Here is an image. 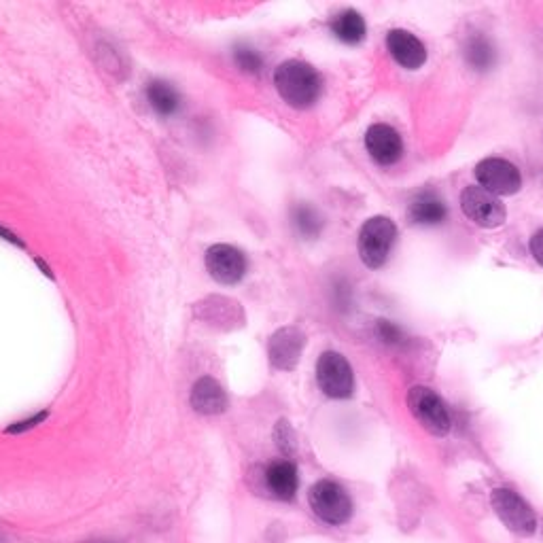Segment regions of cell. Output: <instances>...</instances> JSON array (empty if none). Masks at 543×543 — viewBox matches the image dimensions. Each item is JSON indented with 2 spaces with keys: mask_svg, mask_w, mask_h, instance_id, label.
<instances>
[{
  "mask_svg": "<svg viewBox=\"0 0 543 543\" xmlns=\"http://www.w3.org/2000/svg\"><path fill=\"white\" fill-rule=\"evenodd\" d=\"M274 85L289 107L293 109H308L319 100L323 81L317 73V68L302 60H287L276 68Z\"/></svg>",
  "mask_w": 543,
  "mask_h": 543,
  "instance_id": "cell-1",
  "label": "cell"
},
{
  "mask_svg": "<svg viewBox=\"0 0 543 543\" xmlns=\"http://www.w3.org/2000/svg\"><path fill=\"white\" fill-rule=\"evenodd\" d=\"M365 149L380 166H393L404 155V140L389 124H374L365 134Z\"/></svg>",
  "mask_w": 543,
  "mask_h": 543,
  "instance_id": "cell-11",
  "label": "cell"
},
{
  "mask_svg": "<svg viewBox=\"0 0 543 543\" xmlns=\"http://www.w3.org/2000/svg\"><path fill=\"white\" fill-rule=\"evenodd\" d=\"M408 408L416 423L433 437H446L452 429V416L446 401L429 387H412L408 391Z\"/></svg>",
  "mask_w": 543,
  "mask_h": 543,
  "instance_id": "cell-4",
  "label": "cell"
},
{
  "mask_svg": "<svg viewBox=\"0 0 543 543\" xmlns=\"http://www.w3.org/2000/svg\"><path fill=\"white\" fill-rule=\"evenodd\" d=\"M274 440H276V446L280 448V452L285 454V457H293L297 442H295V433L289 427L287 420H278V425L274 429Z\"/></svg>",
  "mask_w": 543,
  "mask_h": 543,
  "instance_id": "cell-22",
  "label": "cell"
},
{
  "mask_svg": "<svg viewBox=\"0 0 543 543\" xmlns=\"http://www.w3.org/2000/svg\"><path fill=\"white\" fill-rule=\"evenodd\" d=\"M264 484L268 495L278 501H293L300 488V474L289 459L272 461L264 471Z\"/></svg>",
  "mask_w": 543,
  "mask_h": 543,
  "instance_id": "cell-13",
  "label": "cell"
},
{
  "mask_svg": "<svg viewBox=\"0 0 543 543\" xmlns=\"http://www.w3.org/2000/svg\"><path fill=\"white\" fill-rule=\"evenodd\" d=\"M234 62L238 64V68H242L244 73H259L261 66H264V60L257 54L255 49L247 47V45H238L234 49Z\"/></svg>",
  "mask_w": 543,
  "mask_h": 543,
  "instance_id": "cell-21",
  "label": "cell"
},
{
  "mask_svg": "<svg viewBox=\"0 0 543 543\" xmlns=\"http://www.w3.org/2000/svg\"><path fill=\"white\" fill-rule=\"evenodd\" d=\"M196 319L217 329H236L244 323V312L238 302L223 295H210L194 308Z\"/></svg>",
  "mask_w": 543,
  "mask_h": 543,
  "instance_id": "cell-12",
  "label": "cell"
},
{
  "mask_svg": "<svg viewBox=\"0 0 543 543\" xmlns=\"http://www.w3.org/2000/svg\"><path fill=\"white\" fill-rule=\"evenodd\" d=\"M387 47L399 66L416 70L427 62V47L412 32L395 28L387 34Z\"/></svg>",
  "mask_w": 543,
  "mask_h": 543,
  "instance_id": "cell-14",
  "label": "cell"
},
{
  "mask_svg": "<svg viewBox=\"0 0 543 543\" xmlns=\"http://www.w3.org/2000/svg\"><path fill=\"white\" fill-rule=\"evenodd\" d=\"M47 412H39V414H34V416H30V418H26V420H20V423H13L11 427H7V433H11V435H17V433H24V431H30V429H34V427H39V425H43L45 423V420H47Z\"/></svg>",
  "mask_w": 543,
  "mask_h": 543,
  "instance_id": "cell-23",
  "label": "cell"
},
{
  "mask_svg": "<svg viewBox=\"0 0 543 543\" xmlns=\"http://www.w3.org/2000/svg\"><path fill=\"white\" fill-rule=\"evenodd\" d=\"M380 336L384 342H399V329L387 321H380Z\"/></svg>",
  "mask_w": 543,
  "mask_h": 543,
  "instance_id": "cell-24",
  "label": "cell"
},
{
  "mask_svg": "<svg viewBox=\"0 0 543 543\" xmlns=\"http://www.w3.org/2000/svg\"><path fill=\"white\" fill-rule=\"evenodd\" d=\"M147 100L155 109V113L162 115V117L174 115L181 107L179 92L166 81H151L147 87Z\"/></svg>",
  "mask_w": 543,
  "mask_h": 543,
  "instance_id": "cell-18",
  "label": "cell"
},
{
  "mask_svg": "<svg viewBox=\"0 0 543 543\" xmlns=\"http://www.w3.org/2000/svg\"><path fill=\"white\" fill-rule=\"evenodd\" d=\"M395 238L397 225L389 217H372L365 221L359 232V255L363 264L372 270L387 264Z\"/></svg>",
  "mask_w": 543,
  "mask_h": 543,
  "instance_id": "cell-5",
  "label": "cell"
},
{
  "mask_svg": "<svg viewBox=\"0 0 543 543\" xmlns=\"http://www.w3.org/2000/svg\"><path fill=\"white\" fill-rule=\"evenodd\" d=\"M206 268L217 283L234 285L247 272V259L230 244H215L206 253Z\"/></svg>",
  "mask_w": 543,
  "mask_h": 543,
  "instance_id": "cell-10",
  "label": "cell"
},
{
  "mask_svg": "<svg viewBox=\"0 0 543 543\" xmlns=\"http://www.w3.org/2000/svg\"><path fill=\"white\" fill-rule=\"evenodd\" d=\"M461 208L469 221H474L480 227H486V230L501 227L507 217L503 202L497 196L490 194V191H486L484 187H476V185H469L463 189Z\"/></svg>",
  "mask_w": 543,
  "mask_h": 543,
  "instance_id": "cell-7",
  "label": "cell"
},
{
  "mask_svg": "<svg viewBox=\"0 0 543 543\" xmlns=\"http://www.w3.org/2000/svg\"><path fill=\"white\" fill-rule=\"evenodd\" d=\"M317 382L331 399H348L355 393V374L350 363L334 350H327L317 363Z\"/></svg>",
  "mask_w": 543,
  "mask_h": 543,
  "instance_id": "cell-6",
  "label": "cell"
},
{
  "mask_svg": "<svg viewBox=\"0 0 543 543\" xmlns=\"http://www.w3.org/2000/svg\"><path fill=\"white\" fill-rule=\"evenodd\" d=\"M291 223L293 230L304 238H317L323 230L321 215L308 204H297L291 210Z\"/></svg>",
  "mask_w": 543,
  "mask_h": 543,
  "instance_id": "cell-20",
  "label": "cell"
},
{
  "mask_svg": "<svg viewBox=\"0 0 543 543\" xmlns=\"http://www.w3.org/2000/svg\"><path fill=\"white\" fill-rule=\"evenodd\" d=\"M191 408L204 416H215V414L225 412L227 410V395H225L221 384L210 376L200 378L194 384V389H191Z\"/></svg>",
  "mask_w": 543,
  "mask_h": 543,
  "instance_id": "cell-16",
  "label": "cell"
},
{
  "mask_svg": "<svg viewBox=\"0 0 543 543\" xmlns=\"http://www.w3.org/2000/svg\"><path fill=\"white\" fill-rule=\"evenodd\" d=\"M448 217L444 198L433 189H423L408 204V219L414 225H440Z\"/></svg>",
  "mask_w": 543,
  "mask_h": 543,
  "instance_id": "cell-15",
  "label": "cell"
},
{
  "mask_svg": "<svg viewBox=\"0 0 543 543\" xmlns=\"http://www.w3.org/2000/svg\"><path fill=\"white\" fill-rule=\"evenodd\" d=\"M531 253L537 259V264L543 266V230H539L533 238H531Z\"/></svg>",
  "mask_w": 543,
  "mask_h": 543,
  "instance_id": "cell-25",
  "label": "cell"
},
{
  "mask_svg": "<svg viewBox=\"0 0 543 543\" xmlns=\"http://www.w3.org/2000/svg\"><path fill=\"white\" fill-rule=\"evenodd\" d=\"M304 346H306V336L302 329H297V327L278 329L268 344V357L274 370L291 372L293 367L300 363Z\"/></svg>",
  "mask_w": 543,
  "mask_h": 543,
  "instance_id": "cell-9",
  "label": "cell"
},
{
  "mask_svg": "<svg viewBox=\"0 0 543 543\" xmlns=\"http://www.w3.org/2000/svg\"><path fill=\"white\" fill-rule=\"evenodd\" d=\"M331 32H334V37L346 45H357L365 39V22H363V17L353 11V9H348V11H342L338 13L334 20H331Z\"/></svg>",
  "mask_w": 543,
  "mask_h": 543,
  "instance_id": "cell-17",
  "label": "cell"
},
{
  "mask_svg": "<svg viewBox=\"0 0 543 543\" xmlns=\"http://www.w3.org/2000/svg\"><path fill=\"white\" fill-rule=\"evenodd\" d=\"M476 179L480 187L493 196H514L522 187V174L516 164L503 157H486L476 166Z\"/></svg>",
  "mask_w": 543,
  "mask_h": 543,
  "instance_id": "cell-8",
  "label": "cell"
},
{
  "mask_svg": "<svg viewBox=\"0 0 543 543\" xmlns=\"http://www.w3.org/2000/svg\"><path fill=\"white\" fill-rule=\"evenodd\" d=\"M465 60L474 70H490L495 66V45L484 34H474L465 43Z\"/></svg>",
  "mask_w": 543,
  "mask_h": 543,
  "instance_id": "cell-19",
  "label": "cell"
},
{
  "mask_svg": "<svg viewBox=\"0 0 543 543\" xmlns=\"http://www.w3.org/2000/svg\"><path fill=\"white\" fill-rule=\"evenodd\" d=\"M308 505L312 514L329 527H342L355 514L353 497L336 480H319L308 490Z\"/></svg>",
  "mask_w": 543,
  "mask_h": 543,
  "instance_id": "cell-2",
  "label": "cell"
},
{
  "mask_svg": "<svg viewBox=\"0 0 543 543\" xmlns=\"http://www.w3.org/2000/svg\"><path fill=\"white\" fill-rule=\"evenodd\" d=\"M490 507H493V512L510 533L518 537L535 535L539 527L537 514L531 507V503L520 493H516V490L507 486L495 488L493 493H490Z\"/></svg>",
  "mask_w": 543,
  "mask_h": 543,
  "instance_id": "cell-3",
  "label": "cell"
}]
</instances>
